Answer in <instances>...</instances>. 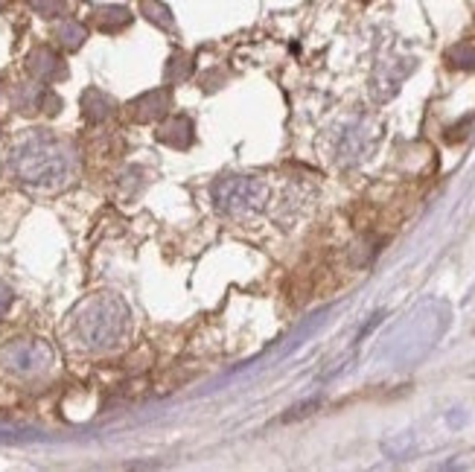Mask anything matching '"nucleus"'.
<instances>
[{
  "mask_svg": "<svg viewBox=\"0 0 475 472\" xmlns=\"http://www.w3.org/2000/svg\"><path fill=\"white\" fill-rule=\"evenodd\" d=\"M172 108V91H170V85H163V88H152V91H144L140 97H135L132 102L126 106L128 111V120H135L140 125H146V123H161L166 114H170Z\"/></svg>",
  "mask_w": 475,
  "mask_h": 472,
  "instance_id": "39448f33",
  "label": "nucleus"
},
{
  "mask_svg": "<svg viewBox=\"0 0 475 472\" xmlns=\"http://www.w3.org/2000/svg\"><path fill=\"white\" fill-rule=\"evenodd\" d=\"M0 132H4V129H0Z\"/></svg>",
  "mask_w": 475,
  "mask_h": 472,
  "instance_id": "f3484780",
  "label": "nucleus"
},
{
  "mask_svg": "<svg viewBox=\"0 0 475 472\" xmlns=\"http://www.w3.org/2000/svg\"><path fill=\"white\" fill-rule=\"evenodd\" d=\"M12 175L33 187H59L73 172V158L68 146L53 134H33L12 149L9 155Z\"/></svg>",
  "mask_w": 475,
  "mask_h": 472,
  "instance_id": "f257e3e1",
  "label": "nucleus"
},
{
  "mask_svg": "<svg viewBox=\"0 0 475 472\" xmlns=\"http://www.w3.org/2000/svg\"><path fill=\"white\" fill-rule=\"evenodd\" d=\"M30 9L47 21H56L64 15V9H68V0H30Z\"/></svg>",
  "mask_w": 475,
  "mask_h": 472,
  "instance_id": "ddd939ff",
  "label": "nucleus"
},
{
  "mask_svg": "<svg viewBox=\"0 0 475 472\" xmlns=\"http://www.w3.org/2000/svg\"><path fill=\"white\" fill-rule=\"evenodd\" d=\"M449 59H452V65H458V68H475V47L461 44L449 53Z\"/></svg>",
  "mask_w": 475,
  "mask_h": 472,
  "instance_id": "4468645a",
  "label": "nucleus"
},
{
  "mask_svg": "<svg viewBox=\"0 0 475 472\" xmlns=\"http://www.w3.org/2000/svg\"><path fill=\"white\" fill-rule=\"evenodd\" d=\"M132 9L128 6H120V4H108V6H97L94 12V23L99 32H108V35H117L123 30L132 27Z\"/></svg>",
  "mask_w": 475,
  "mask_h": 472,
  "instance_id": "6e6552de",
  "label": "nucleus"
},
{
  "mask_svg": "<svg viewBox=\"0 0 475 472\" xmlns=\"http://www.w3.org/2000/svg\"><path fill=\"white\" fill-rule=\"evenodd\" d=\"M12 289L6 286V283H0V318H4L6 312H9V306H12Z\"/></svg>",
  "mask_w": 475,
  "mask_h": 472,
  "instance_id": "2eb2a0df",
  "label": "nucleus"
},
{
  "mask_svg": "<svg viewBox=\"0 0 475 472\" xmlns=\"http://www.w3.org/2000/svg\"><path fill=\"white\" fill-rule=\"evenodd\" d=\"M210 196L219 213L248 216V213H260L265 208L268 187L260 178H251V175H225L213 184Z\"/></svg>",
  "mask_w": 475,
  "mask_h": 472,
  "instance_id": "7ed1b4c3",
  "label": "nucleus"
},
{
  "mask_svg": "<svg viewBox=\"0 0 475 472\" xmlns=\"http://www.w3.org/2000/svg\"><path fill=\"white\" fill-rule=\"evenodd\" d=\"M155 137L161 140L163 146L184 152V149H190L192 143H196V125H192V120L184 117V114H178V117H170V120H163L158 125Z\"/></svg>",
  "mask_w": 475,
  "mask_h": 472,
  "instance_id": "0eeeda50",
  "label": "nucleus"
},
{
  "mask_svg": "<svg viewBox=\"0 0 475 472\" xmlns=\"http://www.w3.org/2000/svg\"><path fill=\"white\" fill-rule=\"evenodd\" d=\"M0 365L18 376H35L53 365V350L38 338H18L0 350Z\"/></svg>",
  "mask_w": 475,
  "mask_h": 472,
  "instance_id": "20e7f679",
  "label": "nucleus"
},
{
  "mask_svg": "<svg viewBox=\"0 0 475 472\" xmlns=\"http://www.w3.org/2000/svg\"><path fill=\"white\" fill-rule=\"evenodd\" d=\"M9 4H12V0H0V9H6Z\"/></svg>",
  "mask_w": 475,
  "mask_h": 472,
  "instance_id": "dca6fc26",
  "label": "nucleus"
},
{
  "mask_svg": "<svg viewBox=\"0 0 475 472\" xmlns=\"http://www.w3.org/2000/svg\"><path fill=\"white\" fill-rule=\"evenodd\" d=\"M140 12H144V18L149 23H155L158 30H163V32L175 30V15L163 0H144V4H140Z\"/></svg>",
  "mask_w": 475,
  "mask_h": 472,
  "instance_id": "f8f14e48",
  "label": "nucleus"
},
{
  "mask_svg": "<svg viewBox=\"0 0 475 472\" xmlns=\"http://www.w3.org/2000/svg\"><path fill=\"white\" fill-rule=\"evenodd\" d=\"M27 73L33 76L35 82L53 85V82H61L64 76H68V65H64L59 50L47 47V44H38V47L30 50V56H27Z\"/></svg>",
  "mask_w": 475,
  "mask_h": 472,
  "instance_id": "423d86ee",
  "label": "nucleus"
},
{
  "mask_svg": "<svg viewBox=\"0 0 475 472\" xmlns=\"http://www.w3.org/2000/svg\"><path fill=\"white\" fill-rule=\"evenodd\" d=\"M192 70H196V61H192L187 53H172L170 56V61H166V68H163V82L166 85H182V82H187L190 76H192Z\"/></svg>",
  "mask_w": 475,
  "mask_h": 472,
  "instance_id": "9b49d317",
  "label": "nucleus"
},
{
  "mask_svg": "<svg viewBox=\"0 0 475 472\" xmlns=\"http://www.w3.org/2000/svg\"><path fill=\"white\" fill-rule=\"evenodd\" d=\"M53 38H56V44L61 50H68V53H76L85 42H88V27L82 21H76V18H61L56 27H53Z\"/></svg>",
  "mask_w": 475,
  "mask_h": 472,
  "instance_id": "9d476101",
  "label": "nucleus"
},
{
  "mask_svg": "<svg viewBox=\"0 0 475 472\" xmlns=\"http://www.w3.org/2000/svg\"><path fill=\"white\" fill-rule=\"evenodd\" d=\"M79 106H82V117L91 125L106 123L114 114V99L106 91H99V88H88L79 99Z\"/></svg>",
  "mask_w": 475,
  "mask_h": 472,
  "instance_id": "1a4fd4ad",
  "label": "nucleus"
},
{
  "mask_svg": "<svg viewBox=\"0 0 475 472\" xmlns=\"http://www.w3.org/2000/svg\"><path fill=\"white\" fill-rule=\"evenodd\" d=\"M128 306L117 295H97L76 312V333L88 350H114L128 333Z\"/></svg>",
  "mask_w": 475,
  "mask_h": 472,
  "instance_id": "f03ea898",
  "label": "nucleus"
}]
</instances>
